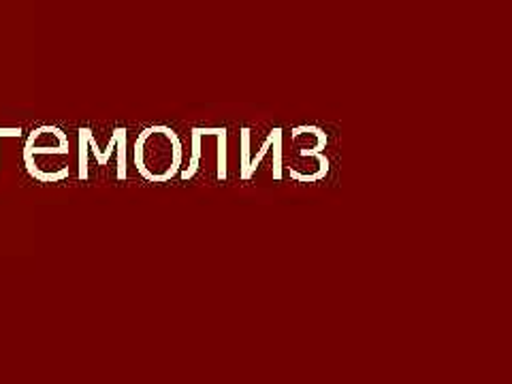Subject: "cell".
<instances>
[{
  "instance_id": "7a4b0ae2",
  "label": "cell",
  "mask_w": 512,
  "mask_h": 384,
  "mask_svg": "<svg viewBox=\"0 0 512 384\" xmlns=\"http://www.w3.org/2000/svg\"><path fill=\"white\" fill-rule=\"evenodd\" d=\"M303 133H310V135H314L316 139H318V143H316V146L312 148V150H301L299 154L301 156H316V154H325V148H327V133L323 131V128H320V126H314V124H306V126H295L293 128V131H291V137L293 139H297L299 135H303Z\"/></svg>"
},
{
  "instance_id": "6da1fadb",
  "label": "cell",
  "mask_w": 512,
  "mask_h": 384,
  "mask_svg": "<svg viewBox=\"0 0 512 384\" xmlns=\"http://www.w3.org/2000/svg\"><path fill=\"white\" fill-rule=\"evenodd\" d=\"M199 128V135L207 137V135H214L218 137V180L224 182L227 180V141H229V133L227 128H210V126H197Z\"/></svg>"
},
{
  "instance_id": "8992f818",
  "label": "cell",
  "mask_w": 512,
  "mask_h": 384,
  "mask_svg": "<svg viewBox=\"0 0 512 384\" xmlns=\"http://www.w3.org/2000/svg\"><path fill=\"white\" fill-rule=\"evenodd\" d=\"M271 141H274V137H271V133L267 135V139L263 141V146H261V150H259V154H256L254 158H250V175L256 171V167L261 165V160L265 158V154L269 152V148H271Z\"/></svg>"
},
{
  "instance_id": "277c9868",
  "label": "cell",
  "mask_w": 512,
  "mask_h": 384,
  "mask_svg": "<svg viewBox=\"0 0 512 384\" xmlns=\"http://www.w3.org/2000/svg\"><path fill=\"white\" fill-rule=\"evenodd\" d=\"M271 146H274V165H271V171H274V180H282V128L276 126L274 131H271Z\"/></svg>"
},
{
  "instance_id": "5b68a950",
  "label": "cell",
  "mask_w": 512,
  "mask_h": 384,
  "mask_svg": "<svg viewBox=\"0 0 512 384\" xmlns=\"http://www.w3.org/2000/svg\"><path fill=\"white\" fill-rule=\"evenodd\" d=\"M239 175H242V180L248 182L252 175H250V128L244 126L242 128V163H239Z\"/></svg>"
},
{
  "instance_id": "3957f363",
  "label": "cell",
  "mask_w": 512,
  "mask_h": 384,
  "mask_svg": "<svg viewBox=\"0 0 512 384\" xmlns=\"http://www.w3.org/2000/svg\"><path fill=\"white\" fill-rule=\"evenodd\" d=\"M192 135V156H190V163H188V169L182 173V180H192L195 178V173L199 169V160H201V135H199V128L195 126L190 131Z\"/></svg>"
}]
</instances>
